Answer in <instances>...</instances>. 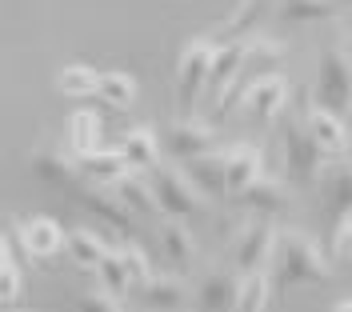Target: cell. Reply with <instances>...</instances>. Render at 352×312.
<instances>
[{
    "mask_svg": "<svg viewBox=\"0 0 352 312\" xmlns=\"http://www.w3.org/2000/svg\"><path fill=\"white\" fill-rule=\"evenodd\" d=\"M332 312H352V296H344V300H336V304H332Z\"/></svg>",
    "mask_w": 352,
    "mask_h": 312,
    "instance_id": "obj_35",
    "label": "cell"
},
{
    "mask_svg": "<svg viewBox=\"0 0 352 312\" xmlns=\"http://www.w3.org/2000/svg\"><path fill=\"white\" fill-rule=\"evenodd\" d=\"M144 177H148V184H153L156 204H160L164 216H180V221H188V216H200V212H204L200 188L184 177V172H176V168H168V164L156 160L153 168H144Z\"/></svg>",
    "mask_w": 352,
    "mask_h": 312,
    "instance_id": "obj_3",
    "label": "cell"
},
{
    "mask_svg": "<svg viewBox=\"0 0 352 312\" xmlns=\"http://www.w3.org/2000/svg\"><path fill=\"white\" fill-rule=\"evenodd\" d=\"M236 204H244V208H252V212H280L288 204L285 188L280 184H272V180H252L248 188H244L241 197H236Z\"/></svg>",
    "mask_w": 352,
    "mask_h": 312,
    "instance_id": "obj_26",
    "label": "cell"
},
{
    "mask_svg": "<svg viewBox=\"0 0 352 312\" xmlns=\"http://www.w3.org/2000/svg\"><path fill=\"white\" fill-rule=\"evenodd\" d=\"M65 136H68V148H72V156L96 153V148H100V136H104V129H100V116H96L92 109H76L72 116H68Z\"/></svg>",
    "mask_w": 352,
    "mask_h": 312,
    "instance_id": "obj_21",
    "label": "cell"
},
{
    "mask_svg": "<svg viewBox=\"0 0 352 312\" xmlns=\"http://www.w3.org/2000/svg\"><path fill=\"white\" fill-rule=\"evenodd\" d=\"M80 204H85L96 221L112 224L116 232H124V236L132 232V212L124 208V201H120L112 188H104V184H85V188H80Z\"/></svg>",
    "mask_w": 352,
    "mask_h": 312,
    "instance_id": "obj_11",
    "label": "cell"
},
{
    "mask_svg": "<svg viewBox=\"0 0 352 312\" xmlns=\"http://www.w3.org/2000/svg\"><path fill=\"white\" fill-rule=\"evenodd\" d=\"M320 104L332 112H344L352 100V60L344 56V48H329L320 56Z\"/></svg>",
    "mask_w": 352,
    "mask_h": 312,
    "instance_id": "obj_7",
    "label": "cell"
},
{
    "mask_svg": "<svg viewBox=\"0 0 352 312\" xmlns=\"http://www.w3.org/2000/svg\"><path fill=\"white\" fill-rule=\"evenodd\" d=\"M261 148L252 144H236L232 153H224V201H236L252 180H261Z\"/></svg>",
    "mask_w": 352,
    "mask_h": 312,
    "instance_id": "obj_9",
    "label": "cell"
},
{
    "mask_svg": "<svg viewBox=\"0 0 352 312\" xmlns=\"http://www.w3.org/2000/svg\"><path fill=\"white\" fill-rule=\"evenodd\" d=\"M96 76L100 72L92 65H65L60 76H56V89L65 92V96H72V100H85V96L96 92Z\"/></svg>",
    "mask_w": 352,
    "mask_h": 312,
    "instance_id": "obj_28",
    "label": "cell"
},
{
    "mask_svg": "<svg viewBox=\"0 0 352 312\" xmlns=\"http://www.w3.org/2000/svg\"><path fill=\"white\" fill-rule=\"evenodd\" d=\"M160 248H164V260L176 268V272H188V268L197 265V241H192V232L184 228L180 216L160 228Z\"/></svg>",
    "mask_w": 352,
    "mask_h": 312,
    "instance_id": "obj_17",
    "label": "cell"
},
{
    "mask_svg": "<svg viewBox=\"0 0 352 312\" xmlns=\"http://www.w3.org/2000/svg\"><path fill=\"white\" fill-rule=\"evenodd\" d=\"M65 252L72 256V265L76 268H92L100 265V256L109 252V245L92 232V228H65Z\"/></svg>",
    "mask_w": 352,
    "mask_h": 312,
    "instance_id": "obj_24",
    "label": "cell"
},
{
    "mask_svg": "<svg viewBox=\"0 0 352 312\" xmlns=\"http://www.w3.org/2000/svg\"><path fill=\"white\" fill-rule=\"evenodd\" d=\"M344 56H349V60H352V41H349V45H344Z\"/></svg>",
    "mask_w": 352,
    "mask_h": 312,
    "instance_id": "obj_37",
    "label": "cell"
},
{
    "mask_svg": "<svg viewBox=\"0 0 352 312\" xmlns=\"http://www.w3.org/2000/svg\"><path fill=\"white\" fill-rule=\"evenodd\" d=\"M217 144V133L208 129V124H197L192 116H184V120H176L173 129L164 133V148L176 156V160H188V156H200L208 153Z\"/></svg>",
    "mask_w": 352,
    "mask_h": 312,
    "instance_id": "obj_13",
    "label": "cell"
},
{
    "mask_svg": "<svg viewBox=\"0 0 352 312\" xmlns=\"http://www.w3.org/2000/svg\"><path fill=\"white\" fill-rule=\"evenodd\" d=\"M344 112H349V129H352V100H349V109H344Z\"/></svg>",
    "mask_w": 352,
    "mask_h": 312,
    "instance_id": "obj_38",
    "label": "cell"
},
{
    "mask_svg": "<svg viewBox=\"0 0 352 312\" xmlns=\"http://www.w3.org/2000/svg\"><path fill=\"white\" fill-rule=\"evenodd\" d=\"M92 96H100L109 109L124 112V109H132V104H136V80H132L129 72H116V68H112V72H100V76H96V92H92Z\"/></svg>",
    "mask_w": 352,
    "mask_h": 312,
    "instance_id": "obj_25",
    "label": "cell"
},
{
    "mask_svg": "<svg viewBox=\"0 0 352 312\" xmlns=\"http://www.w3.org/2000/svg\"><path fill=\"white\" fill-rule=\"evenodd\" d=\"M112 192L124 201V208H129L132 216H156V212H160L148 177H132V172H129V177H120L116 184H112Z\"/></svg>",
    "mask_w": 352,
    "mask_h": 312,
    "instance_id": "obj_23",
    "label": "cell"
},
{
    "mask_svg": "<svg viewBox=\"0 0 352 312\" xmlns=\"http://www.w3.org/2000/svg\"><path fill=\"white\" fill-rule=\"evenodd\" d=\"M212 48H217V45H212L208 36H197V41H188V45H184L180 60H176V100H180V112H184V116H192L197 100L204 96V89H208Z\"/></svg>",
    "mask_w": 352,
    "mask_h": 312,
    "instance_id": "obj_4",
    "label": "cell"
},
{
    "mask_svg": "<svg viewBox=\"0 0 352 312\" xmlns=\"http://www.w3.org/2000/svg\"><path fill=\"white\" fill-rule=\"evenodd\" d=\"M324 208L329 216H344L352 212V160H332V168L324 172Z\"/></svg>",
    "mask_w": 352,
    "mask_h": 312,
    "instance_id": "obj_20",
    "label": "cell"
},
{
    "mask_svg": "<svg viewBox=\"0 0 352 312\" xmlns=\"http://www.w3.org/2000/svg\"><path fill=\"white\" fill-rule=\"evenodd\" d=\"M120 260H124V272H129L132 285H144L148 276H153V260H148V252L136 245H124L120 248Z\"/></svg>",
    "mask_w": 352,
    "mask_h": 312,
    "instance_id": "obj_33",
    "label": "cell"
},
{
    "mask_svg": "<svg viewBox=\"0 0 352 312\" xmlns=\"http://www.w3.org/2000/svg\"><path fill=\"white\" fill-rule=\"evenodd\" d=\"M272 245H276V228L268 221H256L241 241H236V272H256L272 260Z\"/></svg>",
    "mask_w": 352,
    "mask_h": 312,
    "instance_id": "obj_12",
    "label": "cell"
},
{
    "mask_svg": "<svg viewBox=\"0 0 352 312\" xmlns=\"http://www.w3.org/2000/svg\"><path fill=\"white\" fill-rule=\"evenodd\" d=\"M268 265L276 268V292H288L292 285H329L332 268L324 265L320 248L312 245L300 232H276V245H272V260Z\"/></svg>",
    "mask_w": 352,
    "mask_h": 312,
    "instance_id": "obj_1",
    "label": "cell"
},
{
    "mask_svg": "<svg viewBox=\"0 0 352 312\" xmlns=\"http://www.w3.org/2000/svg\"><path fill=\"white\" fill-rule=\"evenodd\" d=\"M0 260H8V241L0 236Z\"/></svg>",
    "mask_w": 352,
    "mask_h": 312,
    "instance_id": "obj_36",
    "label": "cell"
},
{
    "mask_svg": "<svg viewBox=\"0 0 352 312\" xmlns=\"http://www.w3.org/2000/svg\"><path fill=\"white\" fill-rule=\"evenodd\" d=\"M184 177L200 188V197H224V153H200L184 160Z\"/></svg>",
    "mask_w": 352,
    "mask_h": 312,
    "instance_id": "obj_18",
    "label": "cell"
},
{
    "mask_svg": "<svg viewBox=\"0 0 352 312\" xmlns=\"http://www.w3.org/2000/svg\"><path fill=\"white\" fill-rule=\"evenodd\" d=\"M336 12H340L336 0H285V4H280V21H288V24L332 21Z\"/></svg>",
    "mask_w": 352,
    "mask_h": 312,
    "instance_id": "obj_27",
    "label": "cell"
},
{
    "mask_svg": "<svg viewBox=\"0 0 352 312\" xmlns=\"http://www.w3.org/2000/svg\"><path fill=\"white\" fill-rule=\"evenodd\" d=\"M32 177L41 184H52V188H72L80 172H76V160L65 153H52V148H41L32 153Z\"/></svg>",
    "mask_w": 352,
    "mask_h": 312,
    "instance_id": "obj_19",
    "label": "cell"
},
{
    "mask_svg": "<svg viewBox=\"0 0 352 312\" xmlns=\"http://www.w3.org/2000/svg\"><path fill=\"white\" fill-rule=\"evenodd\" d=\"M332 260L352 265V212L332 221Z\"/></svg>",
    "mask_w": 352,
    "mask_h": 312,
    "instance_id": "obj_31",
    "label": "cell"
},
{
    "mask_svg": "<svg viewBox=\"0 0 352 312\" xmlns=\"http://www.w3.org/2000/svg\"><path fill=\"white\" fill-rule=\"evenodd\" d=\"M96 276H100V289H109L112 296H129V289H132V280H129V272H124V260H120V252H104L100 256V265L92 268Z\"/></svg>",
    "mask_w": 352,
    "mask_h": 312,
    "instance_id": "obj_30",
    "label": "cell"
},
{
    "mask_svg": "<svg viewBox=\"0 0 352 312\" xmlns=\"http://www.w3.org/2000/svg\"><path fill=\"white\" fill-rule=\"evenodd\" d=\"M140 289V300L148 304V309H164V312H173V309H184L188 304V289L176 280V276H148L144 285H136Z\"/></svg>",
    "mask_w": 352,
    "mask_h": 312,
    "instance_id": "obj_22",
    "label": "cell"
},
{
    "mask_svg": "<svg viewBox=\"0 0 352 312\" xmlns=\"http://www.w3.org/2000/svg\"><path fill=\"white\" fill-rule=\"evenodd\" d=\"M324 153L316 148V140L308 136L305 124H288L285 129V168L292 184H316L320 180Z\"/></svg>",
    "mask_w": 352,
    "mask_h": 312,
    "instance_id": "obj_5",
    "label": "cell"
},
{
    "mask_svg": "<svg viewBox=\"0 0 352 312\" xmlns=\"http://www.w3.org/2000/svg\"><path fill=\"white\" fill-rule=\"evenodd\" d=\"M305 129H308V136L316 140V148L324 153V160H336V156L349 153L352 129L340 120V112L324 109V104H312V109H308V116H305Z\"/></svg>",
    "mask_w": 352,
    "mask_h": 312,
    "instance_id": "obj_8",
    "label": "cell"
},
{
    "mask_svg": "<svg viewBox=\"0 0 352 312\" xmlns=\"http://www.w3.org/2000/svg\"><path fill=\"white\" fill-rule=\"evenodd\" d=\"M236 296H241V272H212L197 285V309L228 312L236 309Z\"/></svg>",
    "mask_w": 352,
    "mask_h": 312,
    "instance_id": "obj_15",
    "label": "cell"
},
{
    "mask_svg": "<svg viewBox=\"0 0 352 312\" xmlns=\"http://www.w3.org/2000/svg\"><path fill=\"white\" fill-rule=\"evenodd\" d=\"M248 36L241 41H224V45L212 48V65H208V89L212 92V100H217V112L220 116H228L232 109V100H236V92H241V76H244V56H248Z\"/></svg>",
    "mask_w": 352,
    "mask_h": 312,
    "instance_id": "obj_2",
    "label": "cell"
},
{
    "mask_svg": "<svg viewBox=\"0 0 352 312\" xmlns=\"http://www.w3.org/2000/svg\"><path fill=\"white\" fill-rule=\"evenodd\" d=\"M268 276H264V268L256 272H244L241 276V296H236V309L241 312H264L272 304V296H268Z\"/></svg>",
    "mask_w": 352,
    "mask_h": 312,
    "instance_id": "obj_29",
    "label": "cell"
},
{
    "mask_svg": "<svg viewBox=\"0 0 352 312\" xmlns=\"http://www.w3.org/2000/svg\"><path fill=\"white\" fill-rule=\"evenodd\" d=\"M120 156L129 160V168L136 172H144V168H153L156 160H160V133H156L153 124H136L129 133L120 136Z\"/></svg>",
    "mask_w": 352,
    "mask_h": 312,
    "instance_id": "obj_16",
    "label": "cell"
},
{
    "mask_svg": "<svg viewBox=\"0 0 352 312\" xmlns=\"http://www.w3.org/2000/svg\"><path fill=\"white\" fill-rule=\"evenodd\" d=\"M24 296V272L12 260H0V304H16Z\"/></svg>",
    "mask_w": 352,
    "mask_h": 312,
    "instance_id": "obj_32",
    "label": "cell"
},
{
    "mask_svg": "<svg viewBox=\"0 0 352 312\" xmlns=\"http://www.w3.org/2000/svg\"><path fill=\"white\" fill-rule=\"evenodd\" d=\"M76 309L80 312H120L124 309V296H112L109 289H92L76 296Z\"/></svg>",
    "mask_w": 352,
    "mask_h": 312,
    "instance_id": "obj_34",
    "label": "cell"
},
{
    "mask_svg": "<svg viewBox=\"0 0 352 312\" xmlns=\"http://www.w3.org/2000/svg\"><path fill=\"white\" fill-rule=\"evenodd\" d=\"M16 232H21L24 252L32 260H52L65 248V228L52 221V216H28V221L16 224Z\"/></svg>",
    "mask_w": 352,
    "mask_h": 312,
    "instance_id": "obj_10",
    "label": "cell"
},
{
    "mask_svg": "<svg viewBox=\"0 0 352 312\" xmlns=\"http://www.w3.org/2000/svg\"><path fill=\"white\" fill-rule=\"evenodd\" d=\"M241 104L261 124H272L288 104V76H280V72H261L248 89H241Z\"/></svg>",
    "mask_w": 352,
    "mask_h": 312,
    "instance_id": "obj_6",
    "label": "cell"
},
{
    "mask_svg": "<svg viewBox=\"0 0 352 312\" xmlns=\"http://www.w3.org/2000/svg\"><path fill=\"white\" fill-rule=\"evenodd\" d=\"M76 172H80V180L85 184H104V188H112L120 177H129V160L120 156V148L112 153V148H96V153H85L76 156Z\"/></svg>",
    "mask_w": 352,
    "mask_h": 312,
    "instance_id": "obj_14",
    "label": "cell"
}]
</instances>
